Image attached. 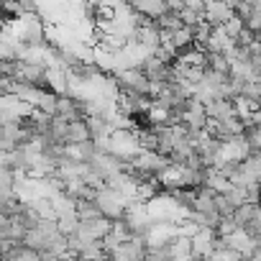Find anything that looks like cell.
Listing matches in <instances>:
<instances>
[{
	"label": "cell",
	"instance_id": "6da1fadb",
	"mask_svg": "<svg viewBox=\"0 0 261 261\" xmlns=\"http://www.w3.org/2000/svg\"><path fill=\"white\" fill-rule=\"evenodd\" d=\"M115 77H118V85H120V90L141 92V95H149V97H151L154 82L149 80V74H146L141 67H125V69L115 72Z\"/></svg>",
	"mask_w": 261,
	"mask_h": 261
},
{
	"label": "cell",
	"instance_id": "7a4b0ae2",
	"mask_svg": "<svg viewBox=\"0 0 261 261\" xmlns=\"http://www.w3.org/2000/svg\"><path fill=\"white\" fill-rule=\"evenodd\" d=\"M215 238H218V230L215 228H200L192 236V258H213V253H215Z\"/></svg>",
	"mask_w": 261,
	"mask_h": 261
},
{
	"label": "cell",
	"instance_id": "3957f363",
	"mask_svg": "<svg viewBox=\"0 0 261 261\" xmlns=\"http://www.w3.org/2000/svg\"><path fill=\"white\" fill-rule=\"evenodd\" d=\"M233 16H236V11L228 0H205V21L210 26H215V29L225 26Z\"/></svg>",
	"mask_w": 261,
	"mask_h": 261
},
{
	"label": "cell",
	"instance_id": "277c9868",
	"mask_svg": "<svg viewBox=\"0 0 261 261\" xmlns=\"http://www.w3.org/2000/svg\"><path fill=\"white\" fill-rule=\"evenodd\" d=\"M87 139H92V130L87 125V118H80V120H69L67 123V136H64L67 144H82Z\"/></svg>",
	"mask_w": 261,
	"mask_h": 261
},
{
	"label": "cell",
	"instance_id": "5b68a950",
	"mask_svg": "<svg viewBox=\"0 0 261 261\" xmlns=\"http://www.w3.org/2000/svg\"><path fill=\"white\" fill-rule=\"evenodd\" d=\"M205 108H207V118H213V120H223V118L236 115L233 97H215V100H213V102H207Z\"/></svg>",
	"mask_w": 261,
	"mask_h": 261
},
{
	"label": "cell",
	"instance_id": "8992f818",
	"mask_svg": "<svg viewBox=\"0 0 261 261\" xmlns=\"http://www.w3.org/2000/svg\"><path fill=\"white\" fill-rule=\"evenodd\" d=\"M154 21H156V26H159L162 31H177V29L185 26V21H182V16H179L177 11H167V13H162V16L154 18Z\"/></svg>",
	"mask_w": 261,
	"mask_h": 261
},
{
	"label": "cell",
	"instance_id": "52a82bcc",
	"mask_svg": "<svg viewBox=\"0 0 261 261\" xmlns=\"http://www.w3.org/2000/svg\"><path fill=\"white\" fill-rule=\"evenodd\" d=\"M223 29H225V34H228V36H230V39L236 41V39H238V36L243 34V29H246V21H243L241 16H233V18H230V21H228V23H225Z\"/></svg>",
	"mask_w": 261,
	"mask_h": 261
},
{
	"label": "cell",
	"instance_id": "ba28073f",
	"mask_svg": "<svg viewBox=\"0 0 261 261\" xmlns=\"http://www.w3.org/2000/svg\"><path fill=\"white\" fill-rule=\"evenodd\" d=\"M215 210H218L220 215H233L236 205L228 200V195H225V192H218V195H215Z\"/></svg>",
	"mask_w": 261,
	"mask_h": 261
},
{
	"label": "cell",
	"instance_id": "9c48e42d",
	"mask_svg": "<svg viewBox=\"0 0 261 261\" xmlns=\"http://www.w3.org/2000/svg\"><path fill=\"white\" fill-rule=\"evenodd\" d=\"M179 16H182L185 26H192V29L205 18V13H202V11H195V8H185V11H179Z\"/></svg>",
	"mask_w": 261,
	"mask_h": 261
},
{
	"label": "cell",
	"instance_id": "30bf717a",
	"mask_svg": "<svg viewBox=\"0 0 261 261\" xmlns=\"http://www.w3.org/2000/svg\"><path fill=\"white\" fill-rule=\"evenodd\" d=\"M246 29L253 31V34L261 31V8H253V11H251V16L246 18Z\"/></svg>",
	"mask_w": 261,
	"mask_h": 261
},
{
	"label": "cell",
	"instance_id": "8fae6325",
	"mask_svg": "<svg viewBox=\"0 0 261 261\" xmlns=\"http://www.w3.org/2000/svg\"><path fill=\"white\" fill-rule=\"evenodd\" d=\"M167 8L179 13V11H185V8H187V0H167Z\"/></svg>",
	"mask_w": 261,
	"mask_h": 261
}]
</instances>
